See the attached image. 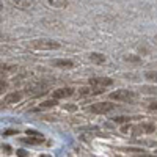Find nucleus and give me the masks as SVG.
<instances>
[{
    "mask_svg": "<svg viewBox=\"0 0 157 157\" xmlns=\"http://www.w3.org/2000/svg\"><path fill=\"white\" fill-rule=\"evenodd\" d=\"M110 98L116 99V101H121V102H132L137 99V94L134 91H129V90H118L110 94Z\"/></svg>",
    "mask_w": 157,
    "mask_h": 157,
    "instance_id": "f03ea898",
    "label": "nucleus"
},
{
    "mask_svg": "<svg viewBox=\"0 0 157 157\" xmlns=\"http://www.w3.org/2000/svg\"><path fill=\"white\" fill-rule=\"evenodd\" d=\"M113 109H115V105H113V104H110V102H98V104H93V105L86 107L88 112H91V113H98V115L109 113V112H112Z\"/></svg>",
    "mask_w": 157,
    "mask_h": 157,
    "instance_id": "7ed1b4c3",
    "label": "nucleus"
},
{
    "mask_svg": "<svg viewBox=\"0 0 157 157\" xmlns=\"http://www.w3.org/2000/svg\"><path fill=\"white\" fill-rule=\"evenodd\" d=\"M151 110H155V102H151V105H149Z\"/></svg>",
    "mask_w": 157,
    "mask_h": 157,
    "instance_id": "4be33fe9",
    "label": "nucleus"
},
{
    "mask_svg": "<svg viewBox=\"0 0 157 157\" xmlns=\"http://www.w3.org/2000/svg\"><path fill=\"white\" fill-rule=\"evenodd\" d=\"M0 10H2V3H0Z\"/></svg>",
    "mask_w": 157,
    "mask_h": 157,
    "instance_id": "5701e85b",
    "label": "nucleus"
},
{
    "mask_svg": "<svg viewBox=\"0 0 157 157\" xmlns=\"http://www.w3.org/2000/svg\"><path fill=\"white\" fill-rule=\"evenodd\" d=\"M43 2H44L49 8H57V10L64 8V6L68 5V0H43Z\"/></svg>",
    "mask_w": 157,
    "mask_h": 157,
    "instance_id": "1a4fd4ad",
    "label": "nucleus"
},
{
    "mask_svg": "<svg viewBox=\"0 0 157 157\" xmlns=\"http://www.w3.org/2000/svg\"><path fill=\"white\" fill-rule=\"evenodd\" d=\"M113 80L107 77H94V78H90V86H96V88H104V86H109L112 85Z\"/></svg>",
    "mask_w": 157,
    "mask_h": 157,
    "instance_id": "20e7f679",
    "label": "nucleus"
},
{
    "mask_svg": "<svg viewBox=\"0 0 157 157\" xmlns=\"http://www.w3.org/2000/svg\"><path fill=\"white\" fill-rule=\"evenodd\" d=\"M78 93H80V94H91V88H80V90H78Z\"/></svg>",
    "mask_w": 157,
    "mask_h": 157,
    "instance_id": "6ab92c4d",
    "label": "nucleus"
},
{
    "mask_svg": "<svg viewBox=\"0 0 157 157\" xmlns=\"http://www.w3.org/2000/svg\"><path fill=\"white\" fill-rule=\"evenodd\" d=\"M124 60L126 61H130V63H141V58L137 57V55H126Z\"/></svg>",
    "mask_w": 157,
    "mask_h": 157,
    "instance_id": "4468645a",
    "label": "nucleus"
},
{
    "mask_svg": "<svg viewBox=\"0 0 157 157\" xmlns=\"http://www.w3.org/2000/svg\"><path fill=\"white\" fill-rule=\"evenodd\" d=\"M146 78H148V80H154V82H155V71L146 72Z\"/></svg>",
    "mask_w": 157,
    "mask_h": 157,
    "instance_id": "f3484780",
    "label": "nucleus"
},
{
    "mask_svg": "<svg viewBox=\"0 0 157 157\" xmlns=\"http://www.w3.org/2000/svg\"><path fill=\"white\" fill-rule=\"evenodd\" d=\"M11 3L19 10H32L35 6L33 0H11Z\"/></svg>",
    "mask_w": 157,
    "mask_h": 157,
    "instance_id": "423d86ee",
    "label": "nucleus"
},
{
    "mask_svg": "<svg viewBox=\"0 0 157 157\" xmlns=\"http://www.w3.org/2000/svg\"><path fill=\"white\" fill-rule=\"evenodd\" d=\"M55 105H57L55 101H46L41 104V109H49V107H55Z\"/></svg>",
    "mask_w": 157,
    "mask_h": 157,
    "instance_id": "2eb2a0df",
    "label": "nucleus"
},
{
    "mask_svg": "<svg viewBox=\"0 0 157 157\" xmlns=\"http://www.w3.org/2000/svg\"><path fill=\"white\" fill-rule=\"evenodd\" d=\"M132 116H118V118H113V121L116 123H126V121H130Z\"/></svg>",
    "mask_w": 157,
    "mask_h": 157,
    "instance_id": "dca6fc26",
    "label": "nucleus"
},
{
    "mask_svg": "<svg viewBox=\"0 0 157 157\" xmlns=\"http://www.w3.org/2000/svg\"><path fill=\"white\" fill-rule=\"evenodd\" d=\"M11 134H17V130H6L5 135H11Z\"/></svg>",
    "mask_w": 157,
    "mask_h": 157,
    "instance_id": "412c9836",
    "label": "nucleus"
},
{
    "mask_svg": "<svg viewBox=\"0 0 157 157\" xmlns=\"http://www.w3.org/2000/svg\"><path fill=\"white\" fill-rule=\"evenodd\" d=\"M13 72H16V66H13V64H0V75H8Z\"/></svg>",
    "mask_w": 157,
    "mask_h": 157,
    "instance_id": "9b49d317",
    "label": "nucleus"
},
{
    "mask_svg": "<svg viewBox=\"0 0 157 157\" xmlns=\"http://www.w3.org/2000/svg\"><path fill=\"white\" fill-rule=\"evenodd\" d=\"M90 60L96 63V64H102L104 61H105V57H104L102 54H90Z\"/></svg>",
    "mask_w": 157,
    "mask_h": 157,
    "instance_id": "ddd939ff",
    "label": "nucleus"
},
{
    "mask_svg": "<svg viewBox=\"0 0 157 157\" xmlns=\"http://www.w3.org/2000/svg\"><path fill=\"white\" fill-rule=\"evenodd\" d=\"M16 154H17V155H21V157L29 155V152H27V151H24V149H17V151H16Z\"/></svg>",
    "mask_w": 157,
    "mask_h": 157,
    "instance_id": "aec40b11",
    "label": "nucleus"
},
{
    "mask_svg": "<svg viewBox=\"0 0 157 157\" xmlns=\"http://www.w3.org/2000/svg\"><path fill=\"white\" fill-rule=\"evenodd\" d=\"M134 129H135L134 134H152L155 130V126L154 124H140Z\"/></svg>",
    "mask_w": 157,
    "mask_h": 157,
    "instance_id": "0eeeda50",
    "label": "nucleus"
},
{
    "mask_svg": "<svg viewBox=\"0 0 157 157\" xmlns=\"http://www.w3.org/2000/svg\"><path fill=\"white\" fill-rule=\"evenodd\" d=\"M30 47L38 50H54V49H60V43L52 41V39H33L30 43Z\"/></svg>",
    "mask_w": 157,
    "mask_h": 157,
    "instance_id": "f257e3e1",
    "label": "nucleus"
},
{
    "mask_svg": "<svg viewBox=\"0 0 157 157\" xmlns=\"http://www.w3.org/2000/svg\"><path fill=\"white\" fill-rule=\"evenodd\" d=\"M52 64L54 66H57V68H63V69H71V68H74V63L71 61V60H54L52 61Z\"/></svg>",
    "mask_w": 157,
    "mask_h": 157,
    "instance_id": "9d476101",
    "label": "nucleus"
},
{
    "mask_svg": "<svg viewBox=\"0 0 157 157\" xmlns=\"http://www.w3.org/2000/svg\"><path fill=\"white\" fill-rule=\"evenodd\" d=\"M6 88H8V83L2 80V82H0V94H2L3 91H6Z\"/></svg>",
    "mask_w": 157,
    "mask_h": 157,
    "instance_id": "a211bd4d",
    "label": "nucleus"
},
{
    "mask_svg": "<svg viewBox=\"0 0 157 157\" xmlns=\"http://www.w3.org/2000/svg\"><path fill=\"white\" fill-rule=\"evenodd\" d=\"M21 99H22V94L21 93H10V94H6L3 98L2 105H13V104H17Z\"/></svg>",
    "mask_w": 157,
    "mask_h": 157,
    "instance_id": "39448f33",
    "label": "nucleus"
},
{
    "mask_svg": "<svg viewBox=\"0 0 157 157\" xmlns=\"http://www.w3.org/2000/svg\"><path fill=\"white\" fill-rule=\"evenodd\" d=\"M21 141L27 143V145H39V143H43V137L41 135H36L33 138H22Z\"/></svg>",
    "mask_w": 157,
    "mask_h": 157,
    "instance_id": "f8f14e48",
    "label": "nucleus"
},
{
    "mask_svg": "<svg viewBox=\"0 0 157 157\" xmlns=\"http://www.w3.org/2000/svg\"><path fill=\"white\" fill-rule=\"evenodd\" d=\"M72 88H58V90H55L54 91V98L55 99H63V98H69V96H72Z\"/></svg>",
    "mask_w": 157,
    "mask_h": 157,
    "instance_id": "6e6552de",
    "label": "nucleus"
}]
</instances>
